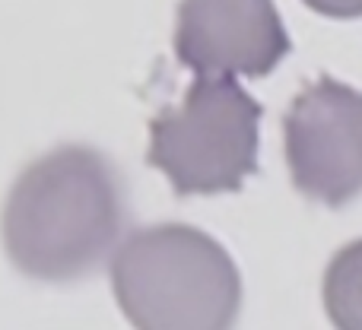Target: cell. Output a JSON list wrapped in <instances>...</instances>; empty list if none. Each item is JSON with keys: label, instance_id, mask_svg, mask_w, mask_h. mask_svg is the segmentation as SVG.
Listing matches in <instances>:
<instances>
[{"label": "cell", "instance_id": "3957f363", "mask_svg": "<svg viewBox=\"0 0 362 330\" xmlns=\"http://www.w3.org/2000/svg\"><path fill=\"white\" fill-rule=\"evenodd\" d=\"M261 105L229 76H200L178 108L150 121L146 163L169 178L178 197L242 191L257 172Z\"/></svg>", "mask_w": 362, "mask_h": 330}, {"label": "cell", "instance_id": "7a4b0ae2", "mask_svg": "<svg viewBox=\"0 0 362 330\" xmlns=\"http://www.w3.org/2000/svg\"><path fill=\"white\" fill-rule=\"evenodd\" d=\"M112 289L127 321L144 330H223L242 308L232 257L187 223L131 232L112 257Z\"/></svg>", "mask_w": 362, "mask_h": 330}, {"label": "cell", "instance_id": "277c9868", "mask_svg": "<svg viewBox=\"0 0 362 330\" xmlns=\"http://www.w3.org/2000/svg\"><path fill=\"white\" fill-rule=\"evenodd\" d=\"M293 184L308 200L344 206L362 194V93L331 76L308 83L283 118Z\"/></svg>", "mask_w": 362, "mask_h": 330}, {"label": "cell", "instance_id": "6da1fadb", "mask_svg": "<svg viewBox=\"0 0 362 330\" xmlns=\"http://www.w3.org/2000/svg\"><path fill=\"white\" fill-rule=\"evenodd\" d=\"M127 219L124 181L93 146H57L35 159L4 204V248L32 280L70 283L93 273Z\"/></svg>", "mask_w": 362, "mask_h": 330}, {"label": "cell", "instance_id": "5b68a950", "mask_svg": "<svg viewBox=\"0 0 362 330\" xmlns=\"http://www.w3.org/2000/svg\"><path fill=\"white\" fill-rule=\"evenodd\" d=\"M274 0H181L175 57L200 76H267L289 54Z\"/></svg>", "mask_w": 362, "mask_h": 330}, {"label": "cell", "instance_id": "8992f818", "mask_svg": "<svg viewBox=\"0 0 362 330\" xmlns=\"http://www.w3.org/2000/svg\"><path fill=\"white\" fill-rule=\"evenodd\" d=\"M325 312L334 327L362 330V238L340 248L327 264Z\"/></svg>", "mask_w": 362, "mask_h": 330}, {"label": "cell", "instance_id": "52a82bcc", "mask_svg": "<svg viewBox=\"0 0 362 330\" xmlns=\"http://www.w3.org/2000/svg\"><path fill=\"white\" fill-rule=\"evenodd\" d=\"M305 6H312L321 16L334 19H356L362 16V0H302Z\"/></svg>", "mask_w": 362, "mask_h": 330}]
</instances>
